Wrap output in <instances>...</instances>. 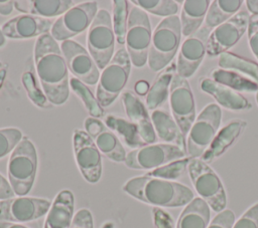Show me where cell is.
Instances as JSON below:
<instances>
[{"instance_id":"obj_6","label":"cell","mask_w":258,"mask_h":228,"mask_svg":"<svg viewBox=\"0 0 258 228\" xmlns=\"http://www.w3.org/2000/svg\"><path fill=\"white\" fill-rule=\"evenodd\" d=\"M187 171L200 198L217 213L225 210L227 205L226 191L215 171L207 163L198 158L190 159Z\"/></svg>"},{"instance_id":"obj_12","label":"cell","mask_w":258,"mask_h":228,"mask_svg":"<svg viewBox=\"0 0 258 228\" xmlns=\"http://www.w3.org/2000/svg\"><path fill=\"white\" fill-rule=\"evenodd\" d=\"M169 103L175 123L182 135L188 134L196 120L195 98L187 79L175 74L169 90Z\"/></svg>"},{"instance_id":"obj_21","label":"cell","mask_w":258,"mask_h":228,"mask_svg":"<svg viewBox=\"0 0 258 228\" xmlns=\"http://www.w3.org/2000/svg\"><path fill=\"white\" fill-rule=\"evenodd\" d=\"M74 195L70 190L57 193L47 212L44 228H70L74 218Z\"/></svg>"},{"instance_id":"obj_47","label":"cell","mask_w":258,"mask_h":228,"mask_svg":"<svg viewBox=\"0 0 258 228\" xmlns=\"http://www.w3.org/2000/svg\"><path fill=\"white\" fill-rule=\"evenodd\" d=\"M247 8L253 15H258V0H247Z\"/></svg>"},{"instance_id":"obj_17","label":"cell","mask_w":258,"mask_h":228,"mask_svg":"<svg viewBox=\"0 0 258 228\" xmlns=\"http://www.w3.org/2000/svg\"><path fill=\"white\" fill-rule=\"evenodd\" d=\"M85 130L101 153L114 162H125L126 152L115 133L96 118H87Z\"/></svg>"},{"instance_id":"obj_48","label":"cell","mask_w":258,"mask_h":228,"mask_svg":"<svg viewBox=\"0 0 258 228\" xmlns=\"http://www.w3.org/2000/svg\"><path fill=\"white\" fill-rule=\"evenodd\" d=\"M0 228H28L19 223H11V222H4L0 221Z\"/></svg>"},{"instance_id":"obj_3","label":"cell","mask_w":258,"mask_h":228,"mask_svg":"<svg viewBox=\"0 0 258 228\" xmlns=\"http://www.w3.org/2000/svg\"><path fill=\"white\" fill-rule=\"evenodd\" d=\"M38 168V157L33 143L24 137L11 153L7 174L15 195H27L35 181Z\"/></svg>"},{"instance_id":"obj_50","label":"cell","mask_w":258,"mask_h":228,"mask_svg":"<svg viewBox=\"0 0 258 228\" xmlns=\"http://www.w3.org/2000/svg\"><path fill=\"white\" fill-rule=\"evenodd\" d=\"M5 42H6V37L4 36V34L0 28V47H2L5 44Z\"/></svg>"},{"instance_id":"obj_15","label":"cell","mask_w":258,"mask_h":228,"mask_svg":"<svg viewBox=\"0 0 258 228\" xmlns=\"http://www.w3.org/2000/svg\"><path fill=\"white\" fill-rule=\"evenodd\" d=\"M249 15L242 10L225 21L210 34L206 42V51L210 56L220 55L235 45L248 28Z\"/></svg>"},{"instance_id":"obj_5","label":"cell","mask_w":258,"mask_h":228,"mask_svg":"<svg viewBox=\"0 0 258 228\" xmlns=\"http://www.w3.org/2000/svg\"><path fill=\"white\" fill-rule=\"evenodd\" d=\"M131 64L127 50L120 48L103 69L96 90V98L102 107L111 105L121 93L128 81Z\"/></svg>"},{"instance_id":"obj_40","label":"cell","mask_w":258,"mask_h":228,"mask_svg":"<svg viewBox=\"0 0 258 228\" xmlns=\"http://www.w3.org/2000/svg\"><path fill=\"white\" fill-rule=\"evenodd\" d=\"M235 223V214L230 209L219 212L211 221L207 228H233Z\"/></svg>"},{"instance_id":"obj_28","label":"cell","mask_w":258,"mask_h":228,"mask_svg":"<svg viewBox=\"0 0 258 228\" xmlns=\"http://www.w3.org/2000/svg\"><path fill=\"white\" fill-rule=\"evenodd\" d=\"M241 0H215L212 2L206 15V26H219L238 12L242 5Z\"/></svg>"},{"instance_id":"obj_30","label":"cell","mask_w":258,"mask_h":228,"mask_svg":"<svg viewBox=\"0 0 258 228\" xmlns=\"http://www.w3.org/2000/svg\"><path fill=\"white\" fill-rule=\"evenodd\" d=\"M173 75V68L169 67L154 80L146 95V104L149 109H155L166 100Z\"/></svg>"},{"instance_id":"obj_53","label":"cell","mask_w":258,"mask_h":228,"mask_svg":"<svg viewBox=\"0 0 258 228\" xmlns=\"http://www.w3.org/2000/svg\"><path fill=\"white\" fill-rule=\"evenodd\" d=\"M1 66H2V63H1V62H0V67H1Z\"/></svg>"},{"instance_id":"obj_22","label":"cell","mask_w":258,"mask_h":228,"mask_svg":"<svg viewBox=\"0 0 258 228\" xmlns=\"http://www.w3.org/2000/svg\"><path fill=\"white\" fill-rule=\"evenodd\" d=\"M200 87L203 91L211 94L221 105L231 110H246L252 107V104L242 94L234 89L216 82L213 79L205 78L201 81Z\"/></svg>"},{"instance_id":"obj_37","label":"cell","mask_w":258,"mask_h":228,"mask_svg":"<svg viewBox=\"0 0 258 228\" xmlns=\"http://www.w3.org/2000/svg\"><path fill=\"white\" fill-rule=\"evenodd\" d=\"M21 81L27 92L28 97L35 105L39 107H48L50 105L46 95L36 85L35 77L30 71H26L22 74Z\"/></svg>"},{"instance_id":"obj_25","label":"cell","mask_w":258,"mask_h":228,"mask_svg":"<svg viewBox=\"0 0 258 228\" xmlns=\"http://www.w3.org/2000/svg\"><path fill=\"white\" fill-rule=\"evenodd\" d=\"M151 122L158 138L164 142L172 143L185 152L183 135L175 121L164 110L155 109L151 113Z\"/></svg>"},{"instance_id":"obj_46","label":"cell","mask_w":258,"mask_h":228,"mask_svg":"<svg viewBox=\"0 0 258 228\" xmlns=\"http://www.w3.org/2000/svg\"><path fill=\"white\" fill-rule=\"evenodd\" d=\"M149 84L147 81L145 80H139L135 83V86H134V89L136 91V93L140 94V95H144V94H147L148 90H149Z\"/></svg>"},{"instance_id":"obj_2","label":"cell","mask_w":258,"mask_h":228,"mask_svg":"<svg viewBox=\"0 0 258 228\" xmlns=\"http://www.w3.org/2000/svg\"><path fill=\"white\" fill-rule=\"evenodd\" d=\"M123 191L141 202L156 207H180L194 199V193L187 186L146 175L128 180L123 186Z\"/></svg>"},{"instance_id":"obj_32","label":"cell","mask_w":258,"mask_h":228,"mask_svg":"<svg viewBox=\"0 0 258 228\" xmlns=\"http://www.w3.org/2000/svg\"><path fill=\"white\" fill-rule=\"evenodd\" d=\"M218 63L223 68L236 69L253 78L258 83V63L228 51L219 55Z\"/></svg>"},{"instance_id":"obj_34","label":"cell","mask_w":258,"mask_h":228,"mask_svg":"<svg viewBox=\"0 0 258 228\" xmlns=\"http://www.w3.org/2000/svg\"><path fill=\"white\" fill-rule=\"evenodd\" d=\"M128 17V2L126 0H114L112 25L115 37L120 45L124 44L126 41Z\"/></svg>"},{"instance_id":"obj_8","label":"cell","mask_w":258,"mask_h":228,"mask_svg":"<svg viewBox=\"0 0 258 228\" xmlns=\"http://www.w3.org/2000/svg\"><path fill=\"white\" fill-rule=\"evenodd\" d=\"M115 34L112 19L105 9L98 10L88 29L87 46L97 66L104 69L114 55Z\"/></svg>"},{"instance_id":"obj_9","label":"cell","mask_w":258,"mask_h":228,"mask_svg":"<svg viewBox=\"0 0 258 228\" xmlns=\"http://www.w3.org/2000/svg\"><path fill=\"white\" fill-rule=\"evenodd\" d=\"M222 120V110L216 103L208 104L196 119L188 132L186 151L190 158L202 157L215 139Z\"/></svg>"},{"instance_id":"obj_52","label":"cell","mask_w":258,"mask_h":228,"mask_svg":"<svg viewBox=\"0 0 258 228\" xmlns=\"http://www.w3.org/2000/svg\"><path fill=\"white\" fill-rule=\"evenodd\" d=\"M256 101H257V103H258V91L256 92Z\"/></svg>"},{"instance_id":"obj_42","label":"cell","mask_w":258,"mask_h":228,"mask_svg":"<svg viewBox=\"0 0 258 228\" xmlns=\"http://www.w3.org/2000/svg\"><path fill=\"white\" fill-rule=\"evenodd\" d=\"M70 228H94L93 217L90 210L80 209L73 218Z\"/></svg>"},{"instance_id":"obj_38","label":"cell","mask_w":258,"mask_h":228,"mask_svg":"<svg viewBox=\"0 0 258 228\" xmlns=\"http://www.w3.org/2000/svg\"><path fill=\"white\" fill-rule=\"evenodd\" d=\"M22 139V132L17 128L0 129V159L12 153Z\"/></svg>"},{"instance_id":"obj_45","label":"cell","mask_w":258,"mask_h":228,"mask_svg":"<svg viewBox=\"0 0 258 228\" xmlns=\"http://www.w3.org/2000/svg\"><path fill=\"white\" fill-rule=\"evenodd\" d=\"M14 8V1L7 0V1H1L0 0V14L7 16L9 15Z\"/></svg>"},{"instance_id":"obj_1","label":"cell","mask_w":258,"mask_h":228,"mask_svg":"<svg viewBox=\"0 0 258 228\" xmlns=\"http://www.w3.org/2000/svg\"><path fill=\"white\" fill-rule=\"evenodd\" d=\"M34 62L40 85L48 101L55 105L64 103L70 94L68 66L59 45L49 33L36 39Z\"/></svg>"},{"instance_id":"obj_20","label":"cell","mask_w":258,"mask_h":228,"mask_svg":"<svg viewBox=\"0 0 258 228\" xmlns=\"http://www.w3.org/2000/svg\"><path fill=\"white\" fill-rule=\"evenodd\" d=\"M206 43L199 36H192L183 41L177 58V75L187 78L201 65L206 54Z\"/></svg>"},{"instance_id":"obj_14","label":"cell","mask_w":258,"mask_h":228,"mask_svg":"<svg viewBox=\"0 0 258 228\" xmlns=\"http://www.w3.org/2000/svg\"><path fill=\"white\" fill-rule=\"evenodd\" d=\"M51 202L43 198L17 197L0 201V221L25 223L34 221L48 212Z\"/></svg>"},{"instance_id":"obj_4","label":"cell","mask_w":258,"mask_h":228,"mask_svg":"<svg viewBox=\"0 0 258 228\" xmlns=\"http://www.w3.org/2000/svg\"><path fill=\"white\" fill-rule=\"evenodd\" d=\"M181 25L178 16L173 15L159 22L153 31L147 63L153 71L163 69L174 57L180 43Z\"/></svg>"},{"instance_id":"obj_51","label":"cell","mask_w":258,"mask_h":228,"mask_svg":"<svg viewBox=\"0 0 258 228\" xmlns=\"http://www.w3.org/2000/svg\"><path fill=\"white\" fill-rule=\"evenodd\" d=\"M102 228H114V224L112 222H106L104 223Z\"/></svg>"},{"instance_id":"obj_13","label":"cell","mask_w":258,"mask_h":228,"mask_svg":"<svg viewBox=\"0 0 258 228\" xmlns=\"http://www.w3.org/2000/svg\"><path fill=\"white\" fill-rule=\"evenodd\" d=\"M73 147L75 159L82 176L89 183H97L102 176V157L94 141L86 131L75 130Z\"/></svg>"},{"instance_id":"obj_18","label":"cell","mask_w":258,"mask_h":228,"mask_svg":"<svg viewBox=\"0 0 258 228\" xmlns=\"http://www.w3.org/2000/svg\"><path fill=\"white\" fill-rule=\"evenodd\" d=\"M52 22L48 18L21 14L3 24L1 30L10 39H27L39 37L50 31Z\"/></svg>"},{"instance_id":"obj_26","label":"cell","mask_w":258,"mask_h":228,"mask_svg":"<svg viewBox=\"0 0 258 228\" xmlns=\"http://www.w3.org/2000/svg\"><path fill=\"white\" fill-rule=\"evenodd\" d=\"M210 206L200 197L194 198L182 210L176 228H207L210 224Z\"/></svg>"},{"instance_id":"obj_27","label":"cell","mask_w":258,"mask_h":228,"mask_svg":"<svg viewBox=\"0 0 258 228\" xmlns=\"http://www.w3.org/2000/svg\"><path fill=\"white\" fill-rule=\"evenodd\" d=\"M210 7L208 0H187L183 2L180 16L181 34L189 36L202 25Z\"/></svg>"},{"instance_id":"obj_24","label":"cell","mask_w":258,"mask_h":228,"mask_svg":"<svg viewBox=\"0 0 258 228\" xmlns=\"http://www.w3.org/2000/svg\"><path fill=\"white\" fill-rule=\"evenodd\" d=\"M246 125V122L240 120L230 122L218 133V135H216L212 144L202 156V160L205 163H210L223 155L226 150L237 140Z\"/></svg>"},{"instance_id":"obj_41","label":"cell","mask_w":258,"mask_h":228,"mask_svg":"<svg viewBox=\"0 0 258 228\" xmlns=\"http://www.w3.org/2000/svg\"><path fill=\"white\" fill-rule=\"evenodd\" d=\"M248 42L253 54L258 59V15H251L248 22Z\"/></svg>"},{"instance_id":"obj_29","label":"cell","mask_w":258,"mask_h":228,"mask_svg":"<svg viewBox=\"0 0 258 228\" xmlns=\"http://www.w3.org/2000/svg\"><path fill=\"white\" fill-rule=\"evenodd\" d=\"M105 124L109 129L116 132L128 147L138 149L146 146L140 139L137 127L133 123L119 117L108 116L105 119Z\"/></svg>"},{"instance_id":"obj_7","label":"cell","mask_w":258,"mask_h":228,"mask_svg":"<svg viewBox=\"0 0 258 228\" xmlns=\"http://www.w3.org/2000/svg\"><path fill=\"white\" fill-rule=\"evenodd\" d=\"M151 38V25L147 13L138 6H133L129 12L125 42L134 66L142 67L147 62Z\"/></svg>"},{"instance_id":"obj_39","label":"cell","mask_w":258,"mask_h":228,"mask_svg":"<svg viewBox=\"0 0 258 228\" xmlns=\"http://www.w3.org/2000/svg\"><path fill=\"white\" fill-rule=\"evenodd\" d=\"M233 228H258V202L252 205L235 221Z\"/></svg>"},{"instance_id":"obj_10","label":"cell","mask_w":258,"mask_h":228,"mask_svg":"<svg viewBox=\"0 0 258 228\" xmlns=\"http://www.w3.org/2000/svg\"><path fill=\"white\" fill-rule=\"evenodd\" d=\"M97 12L98 4L96 1L76 5L53 22L50 35L56 41L70 40V38L84 32L90 27Z\"/></svg>"},{"instance_id":"obj_36","label":"cell","mask_w":258,"mask_h":228,"mask_svg":"<svg viewBox=\"0 0 258 228\" xmlns=\"http://www.w3.org/2000/svg\"><path fill=\"white\" fill-rule=\"evenodd\" d=\"M190 159L191 158H183V159L170 162L166 165H163L161 167L155 168L147 172L145 175L149 177H154V178H159V179H164L169 181L177 179L185 172Z\"/></svg>"},{"instance_id":"obj_33","label":"cell","mask_w":258,"mask_h":228,"mask_svg":"<svg viewBox=\"0 0 258 228\" xmlns=\"http://www.w3.org/2000/svg\"><path fill=\"white\" fill-rule=\"evenodd\" d=\"M70 87L83 101L86 109L92 118H101L104 116V109L94 96L90 88L76 77L70 78Z\"/></svg>"},{"instance_id":"obj_43","label":"cell","mask_w":258,"mask_h":228,"mask_svg":"<svg viewBox=\"0 0 258 228\" xmlns=\"http://www.w3.org/2000/svg\"><path fill=\"white\" fill-rule=\"evenodd\" d=\"M153 222L156 228H176L174 227L173 219L164 210L159 207H154L152 209Z\"/></svg>"},{"instance_id":"obj_35","label":"cell","mask_w":258,"mask_h":228,"mask_svg":"<svg viewBox=\"0 0 258 228\" xmlns=\"http://www.w3.org/2000/svg\"><path fill=\"white\" fill-rule=\"evenodd\" d=\"M132 3L144 10L157 16H173L178 11V5L172 0H133Z\"/></svg>"},{"instance_id":"obj_31","label":"cell","mask_w":258,"mask_h":228,"mask_svg":"<svg viewBox=\"0 0 258 228\" xmlns=\"http://www.w3.org/2000/svg\"><path fill=\"white\" fill-rule=\"evenodd\" d=\"M213 80L232 89L242 91H258V83L242 75L225 69H214L211 73Z\"/></svg>"},{"instance_id":"obj_11","label":"cell","mask_w":258,"mask_h":228,"mask_svg":"<svg viewBox=\"0 0 258 228\" xmlns=\"http://www.w3.org/2000/svg\"><path fill=\"white\" fill-rule=\"evenodd\" d=\"M184 156L185 152L175 145L151 144L130 151L124 163L130 169L153 170Z\"/></svg>"},{"instance_id":"obj_23","label":"cell","mask_w":258,"mask_h":228,"mask_svg":"<svg viewBox=\"0 0 258 228\" xmlns=\"http://www.w3.org/2000/svg\"><path fill=\"white\" fill-rule=\"evenodd\" d=\"M72 0H17L14 1V7L17 11L39 16L54 17L62 15L72 8Z\"/></svg>"},{"instance_id":"obj_49","label":"cell","mask_w":258,"mask_h":228,"mask_svg":"<svg viewBox=\"0 0 258 228\" xmlns=\"http://www.w3.org/2000/svg\"><path fill=\"white\" fill-rule=\"evenodd\" d=\"M6 77V69L5 68H0V89L2 87V84L5 80Z\"/></svg>"},{"instance_id":"obj_44","label":"cell","mask_w":258,"mask_h":228,"mask_svg":"<svg viewBox=\"0 0 258 228\" xmlns=\"http://www.w3.org/2000/svg\"><path fill=\"white\" fill-rule=\"evenodd\" d=\"M15 195L9 181L0 174V201L13 198Z\"/></svg>"},{"instance_id":"obj_16","label":"cell","mask_w":258,"mask_h":228,"mask_svg":"<svg viewBox=\"0 0 258 228\" xmlns=\"http://www.w3.org/2000/svg\"><path fill=\"white\" fill-rule=\"evenodd\" d=\"M60 49L67 62L68 69L85 84L95 85L100 78L99 67L93 57L80 43L74 40H64Z\"/></svg>"},{"instance_id":"obj_19","label":"cell","mask_w":258,"mask_h":228,"mask_svg":"<svg viewBox=\"0 0 258 228\" xmlns=\"http://www.w3.org/2000/svg\"><path fill=\"white\" fill-rule=\"evenodd\" d=\"M122 102L130 122L137 127L142 142L145 145L155 143L156 133L143 102L130 90L122 93Z\"/></svg>"}]
</instances>
